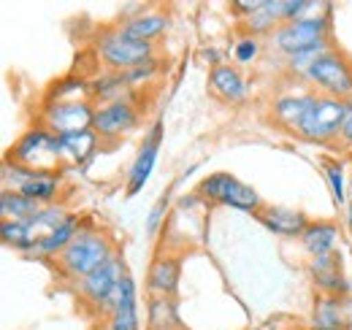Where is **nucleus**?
Returning <instances> with one entry per match:
<instances>
[{
    "label": "nucleus",
    "mask_w": 352,
    "mask_h": 330,
    "mask_svg": "<svg viewBox=\"0 0 352 330\" xmlns=\"http://www.w3.org/2000/svg\"><path fill=\"white\" fill-rule=\"evenodd\" d=\"M106 311V322L109 330H138V309H135V282L131 274H125L120 279V285L114 289L111 300L103 306Z\"/></svg>",
    "instance_id": "nucleus-13"
},
{
    "label": "nucleus",
    "mask_w": 352,
    "mask_h": 330,
    "mask_svg": "<svg viewBox=\"0 0 352 330\" xmlns=\"http://www.w3.org/2000/svg\"><path fill=\"white\" fill-rule=\"evenodd\" d=\"M120 30H122L128 38H133V41L155 43L157 38H163V36H166V30H168V16H166V14H160V11L138 14V16L128 19Z\"/></svg>",
    "instance_id": "nucleus-21"
},
{
    "label": "nucleus",
    "mask_w": 352,
    "mask_h": 330,
    "mask_svg": "<svg viewBox=\"0 0 352 330\" xmlns=\"http://www.w3.org/2000/svg\"><path fill=\"white\" fill-rule=\"evenodd\" d=\"M125 276V263L120 257L109 260L106 265H100L98 271H92L89 276L76 282V292H79V300L87 303L89 309H98L103 311V306L111 300L114 289L120 285V279Z\"/></svg>",
    "instance_id": "nucleus-11"
},
{
    "label": "nucleus",
    "mask_w": 352,
    "mask_h": 330,
    "mask_svg": "<svg viewBox=\"0 0 352 330\" xmlns=\"http://www.w3.org/2000/svg\"><path fill=\"white\" fill-rule=\"evenodd\" d=\"M95 109L87 100H46L41 111V124L54 135H74L92 130Z\"/></svg>",
    "instance_id": "nucleus-10"
},
{
    "label": "nucleus",
    "mask_w": 352,
    "mask_h": 330,
    "mask_svg": "<svg viewBox=\"0 0 352 330\" xmlns=\"http://www.w3.org/2000/svg\"><path fill=\"white\" fill-rule=\"evenodd\" d=\"M350 225H352V208H350Z\"/></svg>",
    "instance_id": "nucleus-31"
},
{
    "label": "nucleus",
    "mask_w": 352,
    "mask_h": 330,
    "mask_svg": "<svg viewBox=\"0 0 352 330\" xmlns=\"http://www.w3.org/2000/svg\"><path fill=\"white\" fill-rule=\"evenodd\" d=\"M344 117H347V100L328 98V95H317L314 106L309 109L307 120L298 127V135L311 141V144L336 141L339 133H342Z\"/></svg>",
    "instance_id": "nucleus-6"
},
{
    "label": "nucleus",
    "mask_w": 352,
    "mask_h": 330,
    "mask_svg": "<svg viewBox=\"0 0 352 330\" xmlns=\"http://www.w3.org/2000/svg\"><path fill=\"white\" fill-rule=\"evenodd\" d=\"M336 241H339V228L333 222H309V228L301 236V244L311 257L320 254H331L336 252Z\"/></svg>",
    "instance_id": "nucleus-22"
},
{
    "label": "nucleus",
    "mask_w": 352,
    "mask_h": 330,
    "mask_svg": "<svg viewBox=\"0 0 352 330\" xmlns=\"http://www.w3.org/2000/svg\"><path fill=\"white\" fill-rule=\"evenodd\" d=\"M311 330H350L344 298L320 295L311 306Z\"/></svg>",
    "instance_id": "nucleus-18"
},
{
    "label": "nucleus",
    "mask_w": 352,
    "mask_h": 330,
    "mask_svg": "<svg viewBox=\"0 0 352 330\" xmlns=\"http://www.w3.org/2000/svg\"><path fill=\"white\" fill-rule=\"evenodd\" d=\"M98 57L114 74H125V71H133V68L155 60V43L133 41V38H128L117 28V30H109V33L100 36V41H98Z\"/></svg>",
    "instance_id": "nucleus-5"
},
{
    "label": "nucleus",
    "mask_w": 352,
    "mask_h": 330,
    "mask_svg": "<svg viewBox=\"0 0 352 330\" xmlns=\"http://www.w3.org/2000/svg\"><path fill=\"white\" fill-rule=\"evenodd\" d=\"M0 179H3V190L6 192H16L25 195L36 204H52L60 190H63V176L60 173H41V170H28L22 165L3 163L0 168Z\"/></svg>",
    "instance_id": "nucleus-4"
},
{
    "label": "nucleus",
    "mask_w": 352,
    "mask_h": 330,
    "mask_svg": "<svg viewBox=\"0 0 352 330\" xmlns=\"http://www.w3.org/2000/svg\"><path fill=\"white\" fill-rule=\"evenodd\" d=\"M271 38H274V46L285 57H293V54L309 52L314 46H322V43H328V14L285 22L274 30Z\"/></svg>",
    "instance_id": "nucleus-7"
},
{
    "label": "nucleus",
    "mask_w": 352,
    "mask_h": 330,
    "mask_svg": "<svg viewBox=\"0 0 352 330\" xmlns=\"http://www.w3.org/2000/svg\"><path fill=\"white\" fill-rule=\"evenodd\" d=\"M98 149V133L85 130L74 135H60V163L65 168H79L95 155Z\"/></svg>",
    "instance_id": "nucleus-20"
},
{
    "label": "nucleus",
    "mask_w": 352,
    "mask_h": 330,
    "mask_svg": "<svg viewBox=\"0 0 352 330\" xmlns=\"http://www.w3.org/2000/svg\"><path fill=\"white\" fill-rule=\"evenodd\" d=\"M209 89L214 98H220L222 103H241L244 95H247V84H244V76L230 68V65H217L209 71Z\"/></svg>",
    "instance_id": "nucleus-19"
},
{
    "label": "nucleus",
    "mask_w": 352,
    "mask_h": 330,
    "mask_svg": "<svg viewBox=\"0 0 352 330\" xmlns=\"http://www.w3.org/2000/svg\"><path fill=\"white\" fill-rule=\"evenodd\" d=\"M44 208V204H36L25 195H16V192H6L0 195V217L3 222H25L30 217H36L38 211Z\"/></svg>",
    "instance_id": "nucleus-24"
},
{
    "label": "nucleus",
    "mask_w": 352,
    "mask_h": 330,
    "mask_svg": "<svg viewBox=\"0 0 352 330\" xmlns=\"http://www.w3.org/2000/svg\"><path fill=\"white\" fill-rule=\"evenodd\" d=\"M258 54H261V43H258L255 36L239 38L236 46H233V60H236L239 65H250V63H255V60H258Z\"/></svg>",
    "instance_id": "nucleus-26"
},
{
    "label": "nucleus",
    "mask_w": 352,
    "mask_h": 330,
    "mask_svg": "<svg viewBox=\"0 0 352 330\" xmlns=\"http://www.w3.org/2000/svg\"><path fill=\"white\" fill-rule=\"evenodd\" d=\"M135 124H138V109L133 106V100L122 98V100H111L95 109L92 130L98 133V138H120L131 133Z\"/></svg>",
    "instance_id": "nucleus-12"
},
{
    "label": "nucleus",
    "mask_w": 352,
    "mask_h": 330,
    "mask_svg": "<svg viewBox=\"0 0 352 330\" xmlns=\"http://www.w3.org/2000/svg\"><path fill=\"white\" fill-rule=\"evenodd\" d=\"M198 192H201V198H206V201L239 208V211H252V214H258V211L263 208L261 195H258L250 184L239 182V179L230 176V173H212V176H206V179L201 182V190H198Z\"/></svg>",
    "instance_id": "nucleus-9"
},
{
    "label": "nucleus",
    "mask_w": 352,
    "mask_h": 330,
    "mask_svg": "<svg viewBox=\"0 0 352 330\" xmlns=\"http://www.w3.org/2000/svg\"><path fill=\"white\" fill-rule=\"evenodd\" d=\"M311 87L322 89L328 98H347L352 95V65L347 63L344 54L339 52H325L322 57H317L309 71L304 74Z\"/></svg>",
    "instance_id": "nucleus-8"
},
{
    "label": "nucleus",
    "mask_w": 352,
    "mask_h": 330,
    "mask_svg": "<svg viewBox=\"0 0 352 330\" xmlns=\"http://www.w3.org/2000/svg\"><path fill=\"white\" fill-rule=\"evenodd\" d=\"M314 100H317L314 92H285V95H279L274 100V109H271L274 111V122L298 133V127L307 120Z\"/></svg>",
    "instance_id": "nucleus-16"
},
{
    "label": "nucleus",
    "mask_w": 352,
    "mask_h": 330,
    "mask_svg": "<svg viewBox=\"0 0 352 330\" xmlns=\"http://www.w3.org/2000/svg\"><path fill=\"white\" fill-rule=\"evenodd\" d=\"M339 144H342L344 149H352V100L347 103V117H344L342 133H339Z\"/></svg>",
    "instance_id": "nucleus-29"
},
{
    "label": "nucleus",
    "mask_w": 352,
    "mask_h": 330,
    "mask_svg": "<svg viewBox=\"0 0 352 330\" xmlns=\"http://www.w3.org/2000/svg\"><path fill=\"white\" fill-rule=\"evenodd\" d=\"M149 330H179L182 328V320H179V311H176V303L166 295H155L152 303H149Z\"/></svg>",
    "instance_id": "nucleus-25"
},
{
    "label": "nucleus",
    "mask_w": 352,
    "mask_h": 330,
    "mask_svg": "<svg viewBox=\"0 0 352 330\" xmlns=\"http://www.w3.org/2000/svg\"><path fill=\"white\" fill-rule=\"evenodd\" d=\"M160 141H163V124L157 122L149 130V135L144 138V144L138 149V157L131 165V173H128V195H135L149 182V176L155 170V163H157V155H160Z\"/></svg>",
    "instance_id": "nucleus-15"
},
{
    "label": "nucleus",
    "mask_w": 352,
    "mask_h": 330,
    "mask_svg": "<svg viewBox=\"0 0 352 330\" xmlns=\"http://www.w3.org/2000/svg\"><path fill=\"white\" fill-rule=\"evenodd\" d=\"M117 254H114V247H111L106 233L92 230V228H82L74 236V241L54 257V268L63 279H71L76 285L79 279L89 276L92 271H98L100 265H106Z\"/></svg>",
    "instance_id": "nucleus-1"
},
{
    "label": "nucleus",
    "mask_w": 352,
    "mask_h": 330,
    "mask_svg": "<svg viewBox=\"0 0 352 330\" xmlns=\"http://www.w3.org/2000/svg\"><path fill=\"white\" fill-rule=\"evenodd\" d=\"M309 271H311V282L317 285V289H320L322 295L350 298V285H347V276H344V271H342V257H339V252L311 257Z\"/></svg>",
    "instance_id": "nucleus-14"
},
{
    "label": "nucleus",
    "mask_w": 352,
    "mask_h": 330,
    "mask_svg": "<svg viewBox=\"0 0 352 330\" xmlns=\"http://www.w3.org/2000/svg\"><path fill=\"white\" fill-rule=\"evenodd\" d=\"M68 217H71V214L63 206L49 204V206L41 208L36 217H30V219H25V222H0V239H3V244H8V247L41 257L44 247L52 241V236L60 230V225H63Z\"/></svg>",
    "instance_id": "nucleus-2"
},
{
    "label": "nucleus",
    "mask_w": 352,
    "mask_h": 330,
    "mask_svg": "<svg viewBox=\"0 0 352 330\" xmlns=\"http://www.w3.org/2000/svg\"><path fill=\"white\" fill-rule=\"evenodd\" d=\"M258 219L274 236H304V230L309 228L307 214L287 206H263L258 211Z\"/></svg>",
    "instance_id": "nucleus-17"
},
{
    "label": "nucleus",
    "mask_w": 352,
    "mask_h": 330,
    "mask_svg": "<svg viewBox=\"0 0 352 330\" xmlns=\"http://www.w3.org/2000/svg\"><path fill=\"white\" fill-rule=\"evenodd\" d=\"M176 285H179V260L174 257H157L149 265V287L155 295H174Z\"/></svg>",
    "instance_id": "nucleus-23"
},
{
    "label": "nucleus",
    "mask_w": 352,
    "mask_h": 330,
    "mask_svg": "<svg viewBox=\"0 0 352 330\" xmlns=\"http://www.w3.org/2000/svg\"><path fill=\"white\" fill-rule=\"evenodd\" d=\"M325 176H328V184H331V192L339 204H344V170L342 165L325 160Z\"/></svg>",
    "instance_id": "nucleus-27"
},
{
    "label": "nucleus",
    "mask_w": 352,
    "mask_h": 330,
    "mask_svg": "<svg viewBox=\"0 0 352 330\" xmlns=\"http://www.w3.org/2000/svg\"><path fill=\"white\" fill-rule=\"evenodd\" d=\"M265 330H276V328H265Z\"/></svg>",
    "instance_id": "nucleus-32"
},
{
    "label": "nucleus",
    "mask_w": 352,
    "mask_h": 330,
    "mask_svg": "<svg viewBox=\"0 0 352 330\" xmlns=\"http://www.w3.org/2000/svg\"><path fill=\"white\" fill-rule=\"evenodd\" d=\"M166 204H168V201H166V198H160V201H157V206H155V211L149 214V233H155V230L160 228V219H163V208H166Z\"/></svg>",
    "instance_id": "nucleus-30"
},
{
    "label": "nucleus",
    "mask_w": 352,
    "mask_h": 330,
    "mask_svg": "<svg viewBox=\"0 0 352 330\" xmlns=\"http://www.w3.org/2000/svg\"><path fill=\"white\" fill-rule=\"evenodd\" d=\"M152 74H155V60H152V63H144V65H138V68H133V71H125L122 76H125L128 84H141V82H146Z\"/></svg>",
    "instance_id": "nucleus-28"
},
{
    "label": "nucleus",
    "mask_w": 352,
    "mask_h": 330,
    "mask_svg": "<svg viewBox=\"0 0 352 330\" xmlns=\"http://www.w3.org/2000/svg\"><path fill=\"white\" fill-rule=\"evenodd\" d=\"M6 160L14 165H22L28 170L57 173V168H63V163H60V135H54L52 130H46L44 124L30 127L8 149V157Z\"/></svg>",
    "instance_id": "nucleus-3"
}]
</instances>
